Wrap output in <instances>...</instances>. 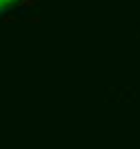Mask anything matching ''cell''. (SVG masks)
Returning a JSON list of instances; mask_svg holds the SVG:
<instances>
[{"label": "cell", "instance_id": "cell-1", "mask_svg": "<svg viewBox=\"0 0 140 149\" xmlns=\"http://www.w3.org/2000/svg\"><path fill=\"white\" fill-rule=\"evenodd\" d=\"M38 0H20V4L22 6H32V4H36Z\"/></svg>", "mask_w": 140, "mask_h": 149}]
</instances>
